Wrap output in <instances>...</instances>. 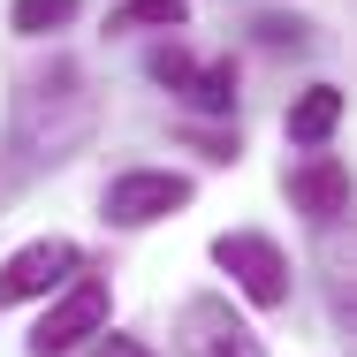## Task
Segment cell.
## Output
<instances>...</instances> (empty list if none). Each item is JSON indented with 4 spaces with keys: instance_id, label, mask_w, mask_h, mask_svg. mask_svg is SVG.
Returning <instances> with one entry per match:
<instances>
[{
    "instance_id": "obj_1",
    "label": "cell",
    "mask_w": 357,
    "mask_h": 357,
    "mask_svg": "<svg viewBox=\"0 0 357 357\" xmlns=\"http://www.w3.org/2000/svg\"><path fill=\"white\" fill-rule=\"evenodd\" d=\"M91 122H99V91H91V76L84 61H46V76H31L23 91H15V144H23V160H69L76 144L91 137Z\"/></svg>"
},
{
    "instance_id": "obj_2",
    "label": "cell",
    "mask_w": 357,
    "mask_h": 357,
    "mask_svg": "<svg viewBox=\"0 0 357 357\" xmlns=\"http://www.w3.org/2000/svg\"><path fill=\"white\" fill-rule=\"evenodd\" d=\"M107 274H69V289H61V304L31 327V357H69L84 335H99L107 327Z\"/></svg>"
},
{
    "instance_id": "obj_3",
    "label": "cell",
    "mask_w": 357,
    "mask_h": 357,
    "mask_svg": "<svg viewBox=\"0 0 357 357\" xmlns=\"http://www.w3.org/2000/svg\"><path fill=\"white\" fill-rule=\"evenodd\" d=\"M183 206H190V175H167V167H137V175L107 183V220L114 228H144V220H167Z\"/></svg>"
},
{
    "instance_id": "obj_4",
    "label": "cell",
    "mask_w": 357,
    "mask_h": 357,
    "mask_svg": "<svg viewBox=\"0 0 357 357\" xmlns=\"http://www.w3.org/2000/svg\"><path fill=\"white\" fill-rule=\"evenodd\" d=\"M213 259H220V274L243 289L251 304H266V312H274V304H289V259L266 243V236H220Z\"/></svg>"
},
{
    "instance_id": "obj_5",
    "label": "cell",
    "mask_w": 357,
    "mask_h": 357,
    "mask_svg": "<svg viewBox=\"0 0 357 357\" xmlns=\"http://www.w3.org/2000/svg\"><path fill=\"white\" fill-rule=\"evenodd\" d=\"M175 335H183V357H266L259 335H251L220 296H190L183 319H175Z\"/></svg>"
},
{
    "instance_id": "obj_6",
    "label": "cell",
    "mask_w": 357,
    "mask_h": 357,
    "mask_svg": "<svg viewBox=\"0 0 357 357\" xmlns=\"http://www.w3.org/2000/svg\"><path fill=\"white\" fill-rule=\"evenodd\" d=\"M76 266H84V259H76V243H69V236L23 243V251L0 266V312H8V304H23V296H46V289H61Z\"/></svg>"
},
{
    "instance_id": "obj_7",
    "label": "cell",
    "mask_w": 357,
    "mask_h": 357,
    "mask_svg": "<svg viewBox=\"0 0 357 357\" xmlns=\"http://www.w3.org/2000/svg\"><path fill=\"white\" fill-rule=\"evenodd\" d=\"M289 198H296V213L304 220H342L350 213V167L335 160V152H304L296 167H289Z\"/></svg>"
},
{
    "instance_id": "obj_8",
    "label": "cell",
    "mask_w": 357,
    "mask_h": 357,
    "mask_svg": "<svg viewBox=\"0 0 357 357\" xmlns=\"http://www.w3.org/2000/svg\"><path fill=\"white\" fill-rule=\"evenodd\" d=\"M335 122H342V91H335V84H312V91L289 107V137L304 144V152H319V144L335 137Z\"/></svg>"
},
{
    "instance_id": "obj_9",
    "label": "cell",
    "mask_w": 357,
    "mask_h": 357,
    "mask_svg": "<svg viewBox=\"0 0 357 357\" xmlns=\"http://www.w3.org/2000/svg\"><path fill=\"white\" fill-rule=\"evenodd\" d=\"M198 114H228L236 107V61H206V69L190 76V91H183Z\"/></svg>"
},
{
    "instance_id": "obj_10",
    "label": "cell",
    "mask_w": 357,
    "mask_h": 357,
    "mask_svg": "<svg viewBox=\"0 0 357 357\" xmlns=\"http://www.w3.org/2000/svg\"><path fill=\"white\" fill-rule=\"evenodd\" d=\"M69 15H76V0H15V8H8V23H15L23 38H46V31H61Z\"/></svg>"
},
{
    "instance_id": "obj_11",
    "label": "cell",
    "mask_w": 357,
    "mask_h": 357,
    "mask_svg": "<svg viewBox=\"0 0 357 357\" xmlns=\"http://www.w3.org/2000/svg\"><path fill=\"white\" fill-rule=\"evenodd\" d=\"M144 69H152V84H167V91H190V76H198V61H190L183 46H160V54H152Z\"/></svg>"
},
{
    "instance_id": "obj_12",
    "label": "cell",
    "mask_w": 357,
    "mask_h": 357,
    "mask_svg": "<svg viewBox=\"0 0 357 357\" xmlns=\"http://www.w3.org/2000/svg\"><path fill=\"white\" fill-rule=\"evenodd\" d=\"M190 0H130V23H183Z\"/></svg>"
},
{
    "instance_id": "obj_13",
    "label": "cell",
    "mask_w": 357,
    "mask_h": 357,
    "mask_svg": "<svg viewBox=\"0 0 357 357\" xmlns=\"http://www.w3.org/2000/svg\"><path fill=\"white\" fill-rule=\"evenodd\" d=\"M183 137L198 144L206 160H236V130H183Z\"/></svg>"
},
{
    "instance_id": "obj_14",
    "label": "cell",
    "mask_w": 357,
    "mask_h": 357,
    "mask_svg": "<svg viewBox=\"0 0 357 357\" xmlns=\"http://www.w3.org/2000/svg\"><path fill=\"white\" fill-rule=\"evenodd\" d=\"M259 38H266V46H304V23H282V15H259Z\"/></svg>"
},
{
    "instance_id": "obj_15",
    "label": "cell",
    "mask_w": 357,
    "mask_h": 357,
    "mask_svg": "<svg viewBox=\"0 0 357 357\" xmlns=\"http://www.w3.org/2000/svg\"><path fill=\"white\" fill-rule=\"evenodd\" d=\"M107 357H152V350H137L130 335H114V342H107Z\"/></svg>"
}]
</instances>
